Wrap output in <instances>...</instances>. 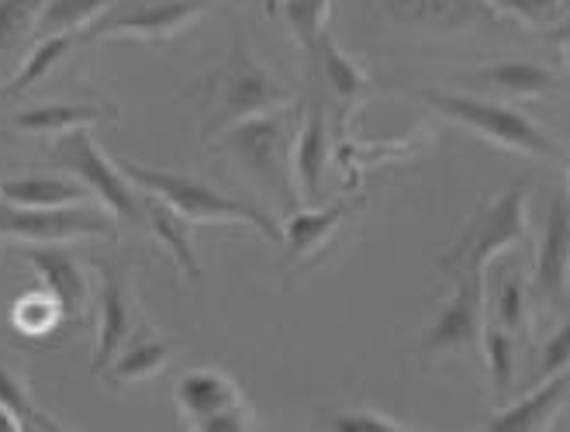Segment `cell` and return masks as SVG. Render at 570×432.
Masks as SVG:
<instances>
[{"label": "cell", "instance_id": "obj_1", "mask_svg": "<svg viewBox=\"0 0 570 432\" xmlns=\"http://www.w3.org/2000/svg\"><path fill=\"white\" fill-rule=\"evenodd\" d=\"M205 111H208V125H205V139L222 136L225 128L239 125L246 118H259L271 115L291 105V87L281 84L271 70L263 66V59L253 56V49L246 46V39H239L232 46L225 66L208 77L205 87Z\"/></svg>", "mask_w": 570, "mask_h": 432}, {"label": "cell", "instance_id": "obj_2", "mask_svg": "<svg viewBox=\"0 0 570 432\" xmlns=\"http://www.w3.org/2000/svg\"><path fill=\"white\" fill-rule=\"evenodd\" d=\"M118 166H121V174L131 184H136L139 190L163 197V202L170 205L177 215H184L190 225H218V222L249 225V228L263 232L266 239L284 243L281 225L271 215H266L263 208H256L249 202H232V197H225L222 190H215L205 180H194V177H184V174H170V170H153V166L131 163V159H121Z\"/></svg>", "mask_w": 570, "mask_h": 432}, {"label": "cell", "instance_id": "obj_3", "mask_svg": "<svg viewBox=\"0 0 570 432\" xmlns=\"http://www.w3.org/2000/svg\"><path fill=\"white\" fill-rule=\"evenodd\" d=\"M422 101L440 111L443 118L463 125L466 131L488 139L498 149L509 153H522V156H540V159H560L557 143L547 136V131L535 125L532 118H525L522 111L498 105V101H484V97H471V94H450V90H422Z\"/></svg>", "mask_w": 570, "mask_h": 432}, {"label": "cell", "instance_id": "obj_4", "mask_svg": "<svg viewBox=\"0 0 570 432\" xmlns=\"http://www.w3.org/2000/svg\"><path fill=\"white\" fill-rule=\"evenodd\" d=\"M525 225H529V187L515 184L474 212V218L463 225L460 239L440 256V267L450 277L466 271L484 274V267L498 253L515 249L525 239Z\"/></svg>", "mask_w": 570, "mask_h": 432}, {"label": "cell", "instance_id": "obj_5", "mask_svg": "<svg viewBox=\"0 0 570 432\" xmlns=\"http://www.w3.org/2000/svg\"><path fill=\"white\" fill-rule=\"evenodd\" d=\"M52 163L62 166L66 174H73L111 215L131 225H146V190H136V184L121 174V166H115L100 153L87 128H73L56 136Z\"/></svg>", "mask_w": 570, "mask_h": 432}, {"label": "cell", "instance_id": "obj_6", "mask_svg": "<svg viewBox=\"0 0 570 432\" xmlns=\"http://www.w3.org/2000/svg\"><path fill=\"white\" fill-rule=\"evenodd\" d=\"M284 111V108H281ZM281 111L246 118L222 131V146L232 156V163L249 177L253 187L263 194H291L287 184V149L294 143V118H284Z\"/></svg>", "mask_w": 570, "mask_h": 432}, {"label": "cell", "instance_id": "obj_7", "mask_svg": "<svg viewBox=\"0 0 570 432\" xmlns=\"http://www.w3.org/2000/svg\"><path fill=\"white\" fill-rule=\"evenodd\" d=\"M0 236L28 246H66L73 239H118L115 222L105 212L83 205L66 208H14L0 202Z\"/></svg>", "mask_w": 570, "mask_h": 432}, {"label": "cell", "instance_id": "obj_8", "mask_svg": "<svg viewBox=\"0 0 570 432\" xmlns=\"http://www.w3.org/2000/svg\"><path fill=\"white\" fill-rule=\"evenodd\" d=\"M484 332V274H453V294L422 332V353H463Z\"/></svg>", "mask_w": 570, "mask_h": 432}, {"label": "cell", "instance_id": "obj_9", "mask_svg": "<svg viewBox=\"0 0 570 432\" xmlns=\"http://www.w3.org/2000/svg\"><path fill=\"white\" fill-rule=\"evenodd\" d=\"M94 267L100 274V291H97L100 325H97L94 374H108L111 360L121 353V346L139 336V308H136V297H131L128 271L121 263L97 259Z\"/></svg>", "mask_w": 570, "mask_h": 432}, {"label": "cell", "instance_id": "obj_10", "mask_svg": "<svg viewBox=\"0 0 570 432\" xmlns=\"http://www.w3.org/2000/svg\"><path fill=\"white\" fill-rule=\"evenodd\" d=\"M205 0H156V4H136L125 14H105L90 28V42L136 39V42H174L177 36L205 14Z\"/></svg>", "mask_w": 570, "mask_h": 432}, {"label": "cell", "instance_id": "obj_11", "mask_svg": "<svg viewBox=\"0 0 570 432\" xmlns=\"http://www.w3.org/2000/svg\"><path fill=\"white\" fill-rule=\"evenodd\" d=\"M377 4L394 21L422 31H471L501 24L491 0H377Z\"/></svg>", "mask_w": 570, "mask_h": 432}, {"label": "cell", "instance_id": "obj_12", "mask_svg": "<svg viewBox=\"0 0 570 432\" xmlns=\"http://www.w3.org/2000/svg\"><path fill=\"white\" fill-rule=\"evenodd\" d=\"M28 267L39 274V281L59 297V305L70 322H83L90 302H94V284L83 263L62 246H28L21 253Z\"/></svg>", "mask_w": 570, "mask_h": 432}, {"label": "cell", "instance_id": "obj_13", "mask_svg": "<svg viewBox=\"0 0 570 432\" xmlns=\"http://www.w3.org/2000/svg\"><path fill=\"white\" fill-rule=\"evenodd\" d=\"M535 291L547 302H563L570 294V205L557 194L550 202L540 253H535Z\"/></svg>", "mask_w": 570, "mask_h": 432}, {"label": "cell", "instance_id": "obj_14", "mask_svg": "<svg viewBox=\"0 0 570 432\" xmlns=\"http://www.w3.org/2000/svg\"><path fill=\"white\" fill-rule=\"evenodd\" d=\"M328 163V125H325V108L312 105L301 118V128L294 136V156H291V174L297 184L301 202L315 205L322 197V174Z\"/></svg>", "mask_w": 570, "mask_h": 432}, {"label": "cell", "instance_id": "obj_15", "mask_svg": "<svg viewBox=\"0 0 570 432\" xmlns=\"http://www.w3.org/2000/svg\"><path fill=\"white\" fill-rule=\"evenodd\" d=\"M570 391V371H560L547 381H540V387L522 394L515 405L501 409L491 415L488 429L491 432H535L547 429L557 415V409L563 405V397Z\"/></svg>", "mask_w": 570, "mask_h": 432}, {"label": "cell", "instance_id": "obj_16", "mask_svg": "<svg viewBox=\"0 0 570 432\" xmlns=\"http://www.w3.org/2000/svg\"><path fill=\"white\" fill-rule=\"evenodd\" d=\"M356 212V202H340V205H328V208H305V212H294L284 225V246L291 263H301L315 256L340 225Z\"/></svg>", "mask_w": 570, "mask_h": 432}, {"label": "cell", "instance_id": "obj_17", "mask_svg": "<svg viewBox=\"0 0 570 432\" xmlns=\"http://www.w3.org/2000/svg\"><path fill=\"white\" fill-rule=\"evenodd\" d=\"M90 190L70 177H46V174H24L0 180V202L14 208H66L83 205Z\"/></svg>", "mask_w": 570, "mask_h": 432}, {"label": "cell", "instance_id": "obj_18", "mask_svg": "<svg viewBox=\"0 0 570 432\" xmlns=\"http://www.w3.org/2000/svg\"><path fill=\"white\" fill-rule=\"evenodd\" d=\"M177 405L190 422H200L222 409L243 405V394L236 381L218 371H190L177 381Z\"/></svg>", "mask_w": 570, "mask_h": 432}, {"label": "cell", "instance_id": "obj_19", "mask_svg": "<svg viewBox=\"0 0 570 432\" xmlns=\"http://www.w3.org/2000/svg\"><path fill=\"white\" fill-rule=\"evenodd\" d=\"M471 84L491 87L498 94H509V97H543L557 87L553 73L540 62H529V59H501L484 66L481 73L471 77Z\"/></svg>", "mask_w": 570, "mask_h": 432}, {"label": "cell", "instance_id": "obj_20", "mask_svg": "<svg viewBox=\"0 0 570 432\" xmlns=\"http://www.w3.org/2000/svg\"><path fill=\"white\" fill-rule=\"evenodd\" d=\"M146 228L153 236L174 253V259L180 263V271L187 274L190 284L200 281V267H197V256H194V246H190V222L184 215H177L170 205L163 202L156 194H146Z\"/></svg>", "mask_w": 570, "mask_h": 432}, {"label": "cell", "instance_id": "obj_21", "mask_svg": "<svg viewBox=\"0 0 570 432\" xmlns=\"http://www.w3.org/2000/svg\"><path fill=\"white\" fill-rule=\"evenodd\" d=\"M315 52H318V66H322V77H325V87L340 97L343 101V108H356L366 94L374 90V84H371V77L363 73V66L350 56V52H343L340 46H335L328 36H322L318 42H315Z\"/></svg>", "mask_w": 570, "mask_h": 432}, {"label": "cell", "instance_id": "obj_22", "mask_svg": "<svg viewBox=\"0 0 570 432\" xmlns=\"http://www.w3.org/2000/svg\"><path fill=\"white\" fill-rule=\"evenodd\" d=\"M174 346L159 340V336H139L136 340H128L121 346V353L111 360V381L115 384H139V381H149V377H159L166 371V363L174 360Z\"/></svg>", "mask_w": 570, "mask_h": 432}, {"label": "cell", "instance_id": "obj_23", "mask_svg": "<svg viewBox=\"0 0 570 432\" xmlns=\"http://www.w3.org/2000/svg\"><path fill=\"white\" fill-rule=\"evenodd\" d=\"M111 115L115 108H97V105H42L14 115L11 128L24 131V136H62V131L87 128L97 118H111Z\"/></svg>", "mask_w": 570, "mask_h": 432}, {"label": "cell", "instance_id": "obj_24", "mask_svg": "<svg viewBox=\"0 0 570 432\" xmlns=\"http://www.w3.org/2000/svg\"><path fill=\"white\" fill-rule=\"evenodd\" d=\"M62 322H66V312L59 305V297L46 284L36 291H24L11 305V325L24 340H49V336H56Z\"/></svg>", "mask_w": 570, "mask_h": 432}, {"label": "cell", "instance_id": "obj_25", "mask_svg": "<svg viewBox=\"0 0 570 432\" xmlns=\"http://www.w3.org/2000/svg\"><path fill=\"white\" fill-rule=\"evenodd\" d=\"M111 8L115 0H46L36 21V36H77L83 28H94Z\"/></svg>", "mask_w": 570, "mask_h": 432}, {"label": "cell", "instance_id": "obj_26", "mask_svg": "<svg viewBox=\"0 0 570 432\" xmlns=\"http://www.w3.org/2000/svg\"><path fill=\"white\" fill-rule=\"evenodd\" d=\"M77 42H80L77 36H42L36 42V49L24 56L18 77L8 87V97H21L28 90H36L42 80H49L59 70V66L70 59V52L77 49Z\"/></svg>", "mask_w": 570, "mask_h": 432}, {"label": "cell", "instance_id": "obj_27", "mask_svg": "<svg viewBox=\"0 0 570 432\" xmlns=\"http://www.w3.org/2000/svg\"><path fill=\"white\" fill-rule=\"evenodd\" d=\"M277 11H281L284 24L291 28V36L308 52H315V42L325 36L332 0H277V4L271 8V14H277Z\"/></svg>", "mask_w": 570, "mask_h": 432}, {"label": "cell", "instance_id": "obj_28", "mask_svg": "<svg viewBox=\"0 0 570 432\" xmlns=\"http://www.w3.org/2000/svg\"><path fill=\"white\" fill-rule=\"evenodd\" d=\"M525 312H529V287L519 271H501L498 284L491 291V322L509 328L512 336L525 328Z\"/></svg>", "mask_w": 570, "mask_h": 432}, {"label": "cell", "instance_id": "obj_29", "mask_svg": "<svg viewBox=\"0 0 570 432\" xmlns=\"http://www.w3.org/2000/svg\"><path fill=\"white\" fill-rule=\"evenodd\" d=\"M0 405H4L21 422V429H52V432L62 429L49 412H42L36 405V397H31L28 384L8 367H0Z\"/></svg>", "mask_w": 570, "mask_h": 432}, {"label": "cell", "instance_id": "obj_30", "mask_svg": "<svg viewBox=\"0 0 570 432\" xmlns=\"http://www.w3.org/2000/svg\"><path fill=\"white\" fill-rule=\"evenodd\" d=\"M484 356H488V374L491 387L498 397H505L515 377V340L509 328L501 325H484Z\"/></svg>", "mask_w": 570, "mask_h": 432}, {"label": "cell", "instance_id": "obj_31", "mask_svg": "<svg viewBox=\"0 0 570 432\" xmlns=\"http://www.w3.org/2000/svg\"><path fill=\"white\" fill-rule=\"evenodd\" d=\"M46 0H0V66L21 46L28 31H36Z\"/></svg>", "mask_w": 570, "mask_h": 432}, {"label": "cell", "instance_id": "obj_32", "mask_svg": "<svg viewBox=\"0 0 570 432\" xmlns=\"http://www.w3.org/2000/svg\"><path fill=\"white\" fill-rule=\"evenodd\" d=\"M491 4L535 28H550L570 14V0H491Z\"/></svg>", "mask_w": 570, "mask_h": 432}, {"label": "cell", "instance_id": "obj_33", "mask_svg": "<svg viewBox=\"0 0 570 432\" xmlns=\"http://www.w3.org/2000/svg\"><path fill=\"white\" fill-rule=\"evenodd\" d=\"M325 422L340 432H401L405 425L374 412V409H340V412H325Z\"/></svg>", "mask_w": 570, "mask_h": 432}, {"label": "cell", "instance_id": "obj_34", "mask_svg": "<svg viewBox=\"0 0 570 432\" xmlns=\"http://www.w3.org/2000/svg\"><path fill=\"white\" fill-rule=\"evenodd\" d=\"M560 371H570V322H563L553 336L543 343L540 363H535V384L560 374Z\"/></svg>", "mask_w": 570, "mask_h": 432}, {"label": "cell", "instance_id": "obj_35", "mask_svg": "<svg viewBox=\"0 0 570 432\" xmlns=\"http://www.w3.org/2000/svg\"><path fill=\"white\" fill-rule=\"evenodd\" d=\"M194 429H200V432H249V429H256V415L246 405H232V409H222L208 419L194 422Z\"/></svg>", "mask_w": 570, "mask_h": 432}, {"label": "cell", "instance_id": "obj_36", "mask_svg": "<svg viewBox=\"0 0 570 432\" xmlns=\"http://www.w3.org/2000/svg\"><path fill=\"white\" fill-rule=\"evenodd\" d=\"M18 429H21V422L4 405H0V432H18Z\"/></svg>", "mask_w": 570, "mask_h": 432}, {"label": "cell", "instance_id": "obj_37", "mask_svg": "<svg viewBox=\"0 0 570 432\" xmlns=\"http://www.w3.org/2000/svg\"><path fill=\"white\" fill-rule=\"evenodd\" d=\"M560 39H570V21H567V24L560 28Z\"/></svg>", "mask_w": 570, "mask_h": 432}, {"label": "cell", "instance_id": "obj_38", "mask_svg": "<svg viewBox=\"0 0 570 432\" xmlns=\"http://www.w3.org/2000/svg\"><path fill=\"white\" fill-rule=\"evenodd\" d=\"M563 52H567V62H570V39H563Z\"/></svg>", "mask_w": 570, "mask_h": 432}, {"label": "cell", "instance_id": "obj_39", "mask_svg": "<svg viewBox=\"0 0 570 432\" xmlns=\"http://www.w3.org/2000/svg\"><path fill=\"white\" fill-rule=\"evenodd\" d=\"M274 4H277V0H266V11H271V8H274Z\"/></svg>", "mask_w": 570, "mask_h": 432}, {"label": "cell", "instance_id": "obj_40", "mask_svg": "<svg viewBox=\"0 0 570 432\" xmlns=\"http://www.w3.org/2000/svg\"><path fill=\"white\" fill-rule=\"evenodd\" d=\"M567 174H570V153H567Z\"/></svg>", "mask_w": 570, "mask_h": 432}]
</instances>
